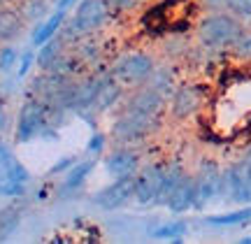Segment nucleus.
Listing matches in <instances>:
<instances>
[{"mask_svg": "<svg viewBox=\"0 0 251 244\" xmlns=\"http://www.w3.org/2000/svg\"><path fill=\"white\" fill-rule=\"evenodd\" d=\"M244 28L230 12H209L198 24V42L205 49H233Z\"/></svg>", "mask_w": 251, "mask_h": 244, "instance_id": "1", "label": "nucleus"}, {"mask_svg": "<svg viewBox=\"0 0 251 244\" xmlns=\"http://www.w3.org/2000/svg\"><path fill=\"white\" fill-rule=\"evenodd\" d=\"M109 5L105 0H79L77 7L72 12L70 21L63 24V40H77V37H86L93 30H98L107 24L109 19Z\"/></svg>", "mask_w": 251, "mask_h": 244, "instance_id": "2", "label": "nucleus"}, {"mask_svg": "<svg viewBox=\"0 0 251 244\" xmlns=\"http://www.w3.org/2000/svg\"><path fill=\"white\" fill-rule=\"evenodd\" d=\"M156 70L151 56L142 54V51H126L109 68V74L124 86V89H137L149 81L151 73Z\"/></svg>", "mask_w": 251, "mask_h": 244, "instance_id": "3", "label": "nucleus"}, {"mask_svg": "<svg viewBox=\"0 0 251 244\" xmlns=\"http://www.w3.org/2000/svg\"><path fill=\"white\" fill-rule=\"evenodd\" d=\"M158 123L156 117H149L140 109H133L126 105V109L119 114V119L114 121L112 126V142L114 145H135V142H142L144 137L151 133L153 128Z\"/></svg>", "mask_w": 251, "mask_h": 244, "instance_id": "4", "label": "nucleus"}, {"mask_svg": "<svg viewBox=\"0 0 251 244\" xmlns=\"http://www.w3.org/2000/svg\"><path fill=\"white\" fill-rule=\"evenodd\" d=\"M47 121H49V109H47V105L42 100L28 96V100L21 105L19 117H17V130H14L17 145H26L30 140L40 137L42 128L47 126Z\"/></svg>", "mask_w": 251, "mask_h": 244, "instance_id": "5", "label": "nucleus"}, {"mask_svg": "<svg viewBox=\"0 0 251 244\" xmlns=\"http://www.w3.org/2000/svg\"><path fill=\"white\" fill-rule=\"evenodd\" d=\"M193 179H196V207L193 209H202L212 200L221 198L224 172L219 170L216 163H202L198 174H193Z\"/></svg>", "mask_w": 251, "mask_h": 244, "instance_id": "6", "label": "nucleus"}, {"mask_svg": "<svg viewBox=\"0 0 251 244\" xmlns=\"http://www.w3.org/2000/svg\"><path fill=\"white\" fill-rule=\"evenodd\" d=\"M130 198H135V177H121V179H114L109 186L100 189L91 202L98 205L100 209H119L124 207Z\"/></svg>", "mask_w": 251, "mask_h": 244, "instance_id": "7", "label": "nucleus"}, {"mask_svg": "<svg viewBox=\"0 0 251 244\" xmlns=\"http://www.w3.org/2000/svg\"><path fill=\"white\" fill-rule=\"evenodd\" d=\"M163 181V165L161 163H151L140 168V172L135 174V200L142 205H153L158 198Z\"/></svg>", "mask_w": 251, "mask_h": 244, "instance_id": "8", "label": "nucleus"}, {"mask_svg": "<svg viewBox=\"0 0 251 244\" xmlns=\"http://www.w3.org/2000/svg\"><path fill=\"white\" fill-rule=\"evenodd\" d=\"M105 170H107L114 179L135 177V174L140 172V156L128 145H117L114 151H109V154L105 156Z\"/></svg>", "mask_w": 251, "mask_h": 244, "instance_id": "9", "label": "nucleus"}, {"mask_svg": "<svg viewBox=\"0 0 251 244\" xmlns=\"http://www.w3.org/2000/svg\"><path fill=\"white\" fill-rule=\"evenodd\" d=\"M221 195L230 200V202H237V205H249L251 202V184L244 174L242 165L237 163L233 168L224 170V189H221Z\"/></svg>", "mask_w": 251, "mask_h": 244, "instance_id": "10", "label": "nucleus"}, {"mask_svg": "<svg viewBox=\"0 0 251 244\" xmlns=\"http://www.w3.org/2000/svg\"><path fill=\"white\" fill-rule=\"evenodd\" d=\"M128 107L140 109V112L149 114V117L161 119L163 109H165V96L161 91H156L153 86H149V84H142V86L133 89V93L128 96Z\"/></svg>", "mask_w": 251, "mask_h": 244, "instance_id": "11", "label": "nucleus"}, {"mask_svg": "<svg viewBox=\"0 0 251 244\" xmlns=\"http://www.w3.org/2000/svg\"><path fill=\"white\" fill-rule=\"evenodd\" d=\"M202 105V93L196 86H179L172 93V117L175 119H188L191 114H196Z\"/></svg>", "mask_w": 251, "mask_h": 244, "instance_id": "12", "label": "nucleus"}, {"mask_svg": "<svg viewBox=\"0 0 251 244\" xmlns=\"http://www.w3.org/2000/svg\"><path fill=\"white\" fill-rule=\"evenodd\" d=\"M165 207L172 214H184L188 209L196 207V179L191 174H184V179L177 184V189L172 191V195L168 198Z\"/></svg>", "mask_w": 251, "mask_h": 244, "instance_id": "13", "label": "nucleus"}, {"mask_svg": "<svg viewBox=\"0 0 251 244\" xmlns=\"http://www.w3.org/2000/svg\"><path fill=\"white\" fill-rule=\"evenodd\" d=\"M121 93H124V86H121L112 74L105 77V79L100 81V89H98V93H96V98H93V105H91L89 114L93 117V114H100V112H107L109 107H114V102L121 98ZM89 114H86V117H89Z\"/></svg>", "mask_w": 251, "mask_h": 244, "instance_id": "14", "label": "nucleus"}, {"mask_svg": "<svg viewBox=\"0 0 251 244\" xmlns=\"http://www.w3.org/2000/svg\"><path fill=\"white\" fill-rule=\"evenodd\" d=\"M93 165H96V161H93V158H91V161L75 163L70 170L65 172V177H63V184L58 186V195H61V198H68L70 193L79 191L81 186H84L86 177L91 174V170H93Z\"/></svg>", "mask_w": 251, "mask_h": 244, "instance_id": "15", "label": "nucleus"}, {"mask_svg": "<svg viewBox=\"0 0 251 244\" xmlns=\"http://www.w3.org/2000/svg\"><path fill=\"white\" fill-rule=\"evenodd\" d=\"M63 24H65V12H63V9H56L54 14H49L42 24H35V30H33V35H30L33 47H42L45 42H49L51 37H56V33H61Z\"/></svg>", "mask_w": 251, "mask_h": 244, "instance_id": "16", "label": "nucleus"}, {"mask_svg": "<svg viewBox=\"0 0 251 244\" xmlns=\"http://www.w3.org/2000/svg\"><path fill=\"white\" fill-rule=\"evenodd\" d=\"M63 45H65L63 37H51L49 42H45L42 47H37L35 65L40 68V73L54 70V65L61 61V56H63Z\"/></svg>", "mask_w": 251, "mask_h": 244, "instance_id": "17", "label": "nucleus"}, {"mask_svg": "<svg viewBox=\"0 0 251 244\" xmlns=\"http://www.w3.org/2000/svg\"><path fill=\"white\" fill-rule=\"evenodd\" d=\"M184 168H181L177 161L172 163H163V181H161V191H158V198L153 205H165L168 198L172 195V191L177 189V184L184 179Z\"/></svg>", "mask_w": 251, "mask_h": 244, "instance_id": "18", "label": "nucleus"}, {"mask_svg": "<svg viewBox=\"0 0 251 244\" xmlns=\"http://www.w3.org/2000/svg\"><path fill=\"white\" fill-rule=\"evenodd\" d=\"M21 28H24V17H19L12 9H0V42L2 45L17 40Z\"/></svg>", "mask_w": 251, "mask_h": 244, "instance_id": "19", "label": "nucleus"}, {"mask_svg": "<svg viewBox=\"0 0 251 244\" xmlns=\"http://www.w3.org/2000/svg\"><path fill=\"white\" fill-rule=\"evenodd\" d=\"M205 221L209 226H221V228L244 226L247 221H251V207H242V209H237V212H226V214H212Z\"/></svg>", "mask_w": 251, "mask_h": 244, "instance_id": "20", "label": "nucleus"}, {"mask_svg": "<svg viewBox=\"0 0 251 244\" xmlns=\"http://www.w3.org/2000/svg\"><path fill=\"white\" fill-rule=\"evenodd\" d=\"M147 84L153 86L156 91H161L163 96H172L175 93V77H172L170 68H156Z\"/></svg>", "mask_w": 251, "mask_h": 244, "instance_id": "21", "label": "nucleus"}, {"mask_svg": "<svg viewBox=\"0 0 251 244\" xmlns=\"http://www.w3.org/2000/svg\"><path fill=\"white\" fill-rule=\"evenodd\" d=\"M186 221H170V223H163L161 228H156L151 235L156 240H179V237L186 235Z\"/></svg>", "mask_w": 251, "mask_h": 244, "instance_id": "22", "label": "nucleus"}, {"mask_svg": "<svg viewBox=\"0 0 251 244\" xmlns=\"http://www.w3.org/2000/svg\"><path fill=\"white\" fill-rule=\"evenodd\" d=\"M19 219H21V214H19L17 207H5L0 212V240L5 235H9L19 226Z\"/></svg>", "mask_w": 251, "mask_h": 244, "instance_id": "23", "label": "nucleus"}, {"mask_svg": "<svg viewBox=\"0 0 251 244\" xmlns=\"http://www.w3.org/2000/svg\"><path fill=\"white\" fill-rule=\"evenodd\" d=\"M17 163H19V158L14 156V151H12L5 142H0V179L9 177V172H12V168H14Z\"/></svg>", "mask_w": 251, "mask_h": 244, "instance_id": "24", "label": "nucleus"}, {"mask_svg": "<svg viewBox=\"0 0 251 244\" xmlns=\"http://www.w3.org/2000/svg\"><path fill=\"white\" fill-rule=\"evenodd\" d=\"M19 56L21 54H19L14 47H9V45L0 47V73H9L19 63Z\"/></svg>", "mask_w": 251, "mask_h": 244, "instance_id": "25", "label": "nucleus"}, {"mask_svg": "<svg viewBox=\"0 0 251 244\" xmlns=\"http://www.w3.org/2000/svg\"><path fill=\"white\" fill-rule=\"evenodd\" d=\"M26 193V184L14 179H0V195L5 198H21Z\"/></svg>", "mask_w": 251, "mask_h": 244, "instance_id": "26", "label": "nucleus"}, {"mask_svg": "<svg viewBox=\"0 0 251 244\" xmlns=\"http://www.w3.org/2000/svg\"><path fill=\"white\" fill-rule=\"evenodd\" d=\"M226 12L235 14L237 19L251 17V0H226Z\"/></svg>", "mask_w": 251, "mask_h": 244, "instance_id": "27", "label": "nucleus"}, {"mask_svg": "<svg viewBox=\"0 0 251 244\" xmlns=\"http://www.w3.org/2000/svg\"><path fill=\"white\" fill-rule=\"evenodd\" d=\"M45 12H47V0H28L26 7H24V14L30 21H35V24H40V19H42Z\"/></svg>", "mask_w": 251, "mask_h": 244, "instance_id": "28", "label": "nucleus"}, {"mask_svg": "<svg viewBox=\"0 0 251 244\" xmlns=\"http://www.w3.org/2000/svg\"><path fill=\"white\" fill-rule=\"evenodd\" d=\"M35 56H37L35 49H26L24 54L19 56V68H17V77H19V79H21V77H26L28 70L35 65Z\"/></svg>", "mask_w": 251, "mask_h": 244, "instance_id": "29", "label": "nucleus"}, {"mask_svg": "<svg viewBox=\"0 0 251 244\" xmlns=\"http://www.w3.org/2000/svg\"><path fill=\"white\" fill-rule=\"evenodd\" d=\"M105 145H107V137L102 135V133H93L89 140V145H86V149H89L91 156H100L105 151Z\"/></svg>", "mask_w": 251, "mask_h": 244, "instance_id": "30", "label": "nucleus"}, {"mask_svg": "<svg viewBox=\"0 0 251 244\" xmlns=\"http://www.w3.org/2000/svg\"><path fill=\"white\" fill-rule=\"evenodd\" d=\"M233 51H237L240 56H251V30H242V35L235 42Z\"/></svg>", "mask_w": 251, "mask_h": 244, "instance_id": "31", "label": "nucleus"}, {"mask_svg": "<svg viewBox=\"0 0 251 244\" xmlns=\"http://www.w3.org/2000/svg\"><path fill=\"white\" fill-rule=\"evenodd\" d=\"M75 163H77V161H75L72 156H65V158H61V161L56 163V165H51L47 174H51V177H54V174H65V172L70 170V168L75 165Z\"/></svg>", "mask_w": 251, "mask_h": 244, "instance_id": "32", "label": "nucleus"}, {"mask_svg": "<svg viewBox=\"0 0 251 244\" xmlns=\"http://www.w3.org/2000/svg\"><path fill=\"white\" fill-rule=\"evenodd\" d=\"M200 2H202V7L207 12H221V9H226V0H200Z\"/></svg>", "mask_w": 251, "mask_h": 244, "instance_id": "33", "label": "nucleus"}, {"mask_svg": "<svg viewBox=\"0 0 251 244\" xmlns=\"http://www.w3.org/2000/svg\"><path fill=\"white\" fill-rule=\"evenodd\" d=\"M105 2H107L112 9H130V7H135L137 0H105Z\"/></svg>", "mask_w": 251, "mask_h": 244, "instance_id": "34", "label": "nucleus"}, {"mask_svg": "<svg viewBox=\"0 0 251 244\" xmlns=\"http://www.w3.org/2000/svg\"><path fill=\"white\" fill-rule=\"evenodd\" d=\"M9 126V112L5 107V102L0 100V133H5V128Z\"/></svg>", "mask_w": 251, "mask_h": 244, "instance_id": "35", "label": "nucleus"}, {"mask_svg": "<svg viewBox=\"0 0 251 244\" xmlns=\"http://www.w3.org/2000/svg\"><path fill=\"white\" fill-rule=\"evenodd\" d=\"M240 165H242L244 174H247V179H249V184H251V156H247L244 161H240Z\"/></svg>", "mask_w": 251, "mask_h": 244, "instance_id": "36", "label": "nucleus"}, {"mask_svg": "<svg viewBox=\"0 0 251 244\" xmlns=\"http://www.w3.org/2000/svg\"><path fill=\"white\" fill-rule=\"evenodd\" d=\"M75 2H77V0H58V2H56V9H63V12H68V9H70Z\"/></svg>", "mask_w": 251, "mask_h": 244, "instance_id": "37", "label": "nucleus"}]
</instances>
